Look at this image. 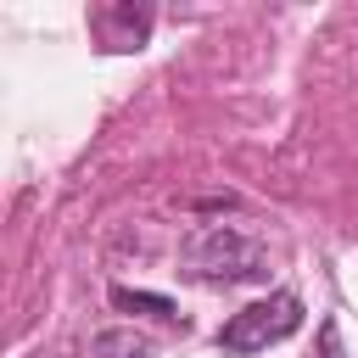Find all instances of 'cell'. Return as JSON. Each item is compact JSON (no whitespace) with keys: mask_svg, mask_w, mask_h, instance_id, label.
Listing matches in <instances>:
<instances>
[{"mask_svg":"<svg viewBox=\"0 0 358 358\" xmlns=\"http://www.w3.org/2000/svg\"><path fill=\"white\" fill-rule=\"evenodd\" d=\"M179 268L201 285H241L268 274V252L241 224H196L179 246Z\"/></svg>","mask_w":358,"mask_h":358,"instance_id":"6da1fadb","label":"cell"},{"mask_svg":"<svg viewBox=\"0 0 358 358\" xmlns=\"http://www.w3.org/2000/svg\"><path fill=\"white\" fill-rule=\"evenodd\" d=\"M302 324V296L296 291H274L263 302H246L241 313H229V324L218 330V347L224 352H263L285 336H296Z\"/></svg>","mask_w":358,"mask_h":358,"instance_id":"7a4b0ae2","label":"cell"},{"mask_svg":"<svg viewBox=\"0 0 358 358\" xmlns=\"http://www.w3.org/2000/svg\"><path fill=\"white\" fill-rule=\"evenodd\" d=\"M90 28L101 34L106 50H134V45H145V34H151V11H134V6H101V11L90 17Z\"/></svg>","mask_w":358,"mask_h":358,"instance_id":"3957f363","label":"cell"},{"mask_svg":"<svg viewBox=\"0 0 358 358\" xmlns=\"http://www.w3.org/2000/svg\"><path fill=\"white\" fill-rule=\"evenodd\" d=\"M90 358H151V341L134 330H101L90 336Z\"/></svg>","mask_w":358,"mask_h":358,"instance_id":"277c9868","label":"cell"},{"mask_svg":"<svg viewBox=\"0 0 358 358\" xmlns=\"http://www.w3.org/2000/svg\"><path fill=\"white\" fill-rule=\"evenodd\" d=\"M112 308L123 313H151V319H173V302L157 296V291H129V285H112Z\"/></svg>","mask_w":358,"mask_h":358,"instance_id":"5b68a950","label":"cell"},{"mask_svg":"<svg viewBox=\"0 0 358 358\" xmlns=\"http://www.w3.org/2000/svg\"><path fill=\"white\" fill-rule=\"evenodd\" d=\"M319 358H341V336H336V324H330V319L319 324Z\"/></svg>","mask_w":358,"mask_h":358,"instance_id":"8992f818","label":"cell"}]
</instances>
